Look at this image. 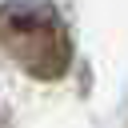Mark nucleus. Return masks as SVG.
Returning <instances> with one entry per match:
<instances>
[{"mask_svg":"<svg viewBox=\"0 0 128 128\" xmlns=\"http://www.w3.org/2000/svg\"><path fill=\"white\" fill-rule=\"evenodd\" d=\"M0 48L40 80H56L72 64V36L48 0H8L0 4Z\"/></svg>","mask_w":128,"mask_h":128,"instance_id":"f257e3e1","label":"nucleus"}]
</instances>
